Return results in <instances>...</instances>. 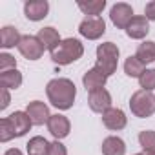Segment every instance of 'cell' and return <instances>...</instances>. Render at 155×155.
Here are the masks:
<instances>
[{"label": "cell", "instance_id": "obj_1", "mask_svg": "<svg viewBox=\"0 0 155 155\" xmlns=\"http://www.w3.org/2000/svg\"><path fill=\"white\" fill-rule=\"evenodd\" d=\"M49 102L58 110H69L77 97V88L69 79H53L46 86Z\"/></svg>", "mask_w": 155, "mask_h": 155}, {"label": "cell", "instance_id": "obj_2", "mask_svg": "<svg viewBox=\"0 0 155 155\" xmlns=\"http://www.w3.org/2000/svg\"><path fill=\"white\" fill-rule=\"evenodd\" d=\"M84 55V46L77 38H64L53 51H51V60L60 66H68L75 60H79Z\"/></svg>", "mask_w": 155, "mask_h": 155}, {"label": "cell", "instance_id": "obj_3", "mask_svg": "<svg viewBox=\"0 0 155 155\" xmlns=\"http://www.w3.org/2000/svg\"><path fill=\"white\" fill-rule=\"evenodd\" d=\"M117 64H119V48L113 42L99 44V48H97V68L102 69L110 77L117 71Z\"/></svg>", "mask_w": 155, "mask_h": 155}, {"label": "cell", "instance_id": "obj_4", "mask_svg": "<svg viewBox=\"0 0 155 155\" xmlns=\"http://www.w3.org/2000/svg\"><path fill=\"white\" fill-rule=\"evenodd\" d=\"M130 110L139 119L151 117L155 113V95L151 91H144V90L135 91L130 99Z\"/></svg>", "mask_w": 155, "mask_h": 155}, {"label": "cell", "instance_id": "obj_5", "mask_svg": "<svg viewBox=\"0 0 155 155\" xmlns=\"http://www.w3.org/2000/svg\"><path fill=\"white\" fill-rule=\"evenodd\" d=\"M79 33L88 40H97L106 33V22L101 17H86L79 26Z\"/></svg>", "mask_w": 155, "mask_h": 155}, {"label": "cell", "instance_id": "obj_6", "mask_svg": "<svg viewBox=\"0 0 155 155\" xmlns=\"http://www.w3.org/2000/svg\"><path fill=\"white\" fill-rule=\"evenodd\" d=\"M17 48L22 53V57H26L28 60H38L44 55V49H46L42 46V42L37 37H33V35H24Z\"/></svg>", "mask_w": 155, "mask_h": 155}, {"label": "cell", "instance_id": "obj_7", "mask_svg": "<svg viewBox=\"0 0 155 155\" xmlns=\"http://www.w3.org/2000/svg\"><path fill=\"white\" fill-rule=\"evenodd\" d=\"M110 18H111V22H113L119 29H126L128 24H130L131 18H133V9H131V6L126 4V2H117V4L111 8V11H110Z\"/></svg>", "mask_w": 155, "mask_h": 155}, {"label": "cell", "instance_id": "obj_8", "mask_svg": "<svg viewBox=\"0 0 155 155\" xmlns=\"http://www.w3.org/2000/svg\"><path fill=\"white\" fill-rule=\"evenodd\" d=\"M88 104L95 113H106L111 108V95L104 88L97 90V91H91L90 97H88Z\"/></svg>", "mask_w": 155, "mask_h": 155}, {"label": "cell", "instance_id": "obj_9", "mask_svg": "<svg viewBox=\"0 0 155 155\" xmlns=\"http://www.w3.org/2000/svg\"><path fill=\"white\" fill-rule=\"evenodd\" d=\"M106 81H108V75L102 69H99L97 66L93 69L86 71L84 77H82V84H84L86 90H90V93L91 91H97V90H102L106 86Z\"/></svg>", "mask_w": 155, "mask_h": 155}, {"label": "cell", "instance_id": "obj_10", "mask_svg": "<svg viewBox=\"0 0 155 155\" xmlns=\"http://www.w3.org/2000/svg\"><path fill=\"white\" fill-rule=\"evenodd\" d=\"M26 113L29 115V119H31V122H33L35 126L48 124V120L51 119V115H49V108H48L44 102H40V101H33V102H29L28 108H26Z\"/></svg>", "mask_w": 155, "mask_h": 155}, {"label": "cell", "instance_id": "obj_11", "mask_svg": "<svg viewBox=\"0 0 155 155\" xmlns=\"http://www.w3.org/2000/svg\"><path fill=\"white\" fill-rule=\"evenodd\" d=\"M24 13H26V17L29 20L38 22V20L48 17L49 4L46 2V0H28V2L24 4Z\"/></svg>", "mask_w": 155, "mask_h": 155}, {"label": "cell", "instance_id": "obj_12", "mask_svg": "<svg viewBox=\"0 0 155 155\" xmlns=\"http://www.w3.org/2000/svg\"><path fill=\"white\" fill-rule=\"evenodd\" d=\"M102 122H104V126H106L108 130L119 131V130H122V128L126 126L128 119H126V115H124L122 110H119V108H110L106 113H102Z\"/></svg>", "mask_w": 155, "mask_h": 155}, {"label": "cell", "instance_id": "obj_13", "mask_svg": "<svg viewBox=\"0 0 155 155\" xmlns=\"http://www.w3.org/2000/svg\"><path fill=\"white\" fill-rule=\"evenodd\" d=\"M69 120L64 117V115H51V119L48 120V130H49V133L57 139V140H60V139H64V137H68L69 135Z\"/></svg>", "mask_w": 155, "mask_h": 155}, {"label": "cell", "instance_id": "obj_14", "mask_svg": "<svg viewBox=\"0 0 155 155\" xmlns=\"http://www.w3.org/2000/svg\"><path fill=\"white\" fill-rule=\"evenodd\" d=\"M148 31H150V20L146 17H133L126 28V35L130 38H135V40L144 38L148 35Z\"/></svg>", "mask_w": 155, "mask_h": 155}, {"label": "cell", "instance_id": "obj_15", "mask_svg": "<svg viewBox=\"0 0 155 155\" xmlns=\"http://www.w3.org/2000/svg\"><path fill=\"white\" fill-rule=\"evenodd\" d=\"M8 119H9V122L15 130V137H24L29 131V128L33 126V122H31V119L26 111H15Z\"/></svg>", "mask_w": 155, "mask_h": 155}, {"label": "cell", "instance_id": "obj_16", "mask_svg": "<svg viewBox=\"0 0 155 155\" xmlns=\"http://www.w3.org/2000/svg\"><path fill=\"white\" fill-rule=\"evenodd\" d=\"M37 38L42 42V46H44L46 49H49V53L62 42V40H60V35H58V31H57L55 28H42V29L38 31Z\"/></svg>", "mask_w": 155, "mask_h": 155}, {"label": "cell", "instance_id": "obj_17", "mask_svg": "<svg viewBox=\"0 0 155 155\" xmlns=\"http://www.w3.org/2000/svg\"><path fill=\"white\" fill-rule=\"evenodd\" d=\"M20 38L22 37H20L18 29L13 28V26H6V28L0 29V46H2L4 49H9V48L18 46Z\"/></svg>", "mask_w": 155, "mask_h": 155}, {"label": "cell", "instance_id": "obj_18", "mask_svg": "<svg viewBox=\"0 0 155 155\" xmlns=\"http://www.w3.org/2000/svg\"><path fill=\"white\" fill-rule=\"evenodd\" d=\"M102 153L104 155H124L126 153V144L120 137H106L102 142Z\"/></svg>", "mask_w": 155, "mask_h": 155}, {"label": "cell", "instance_id": "obj_19", "mask_svg": "<svg viewBox=\"0 0 155 155\" xmlns=\"http://www.w3.org/2000/svg\"><path fill=\"white\" fill-rule=\"evenodd\" d=\"M0 84L6 90H17L20 88L22 84V73L18 69H9V71H4L0 73Z\"/></svg>", "mask_w": 155, "mask_h": 155}, {"label": "cell", "instance_id": "obj_20", "mask_svg": "<svg viewBox=\"0 0 155 155\" xmlns=\"http://www.w3.org/2000/svg\"><path fill=\"white\" fill-rule=\"evenodd\" d=\"M49 148H51V142H48L40 135L29 139V142H28V153L29 155H48Z\"/></svg>", "mask_w": 155, "mask_h": 155}, {"label": "cell", "instance_id": "obj_21", "mask_svg": "<svg viewBox=\"0 0 155 155\" xmlns=\"http://www.w3.org/2000/svg\"><path fill=\"white\" fill-rule=\"evenodd\" d=\"M77 6H79V9L82 13H86L88 17H99L102 13V9L106 8V0H90V2H82V0H79Z\"/></svg>", "mask_w": 155, "mask_h": 155}, {"label": "cell", "instance_id": "obj_22", "mask_svg": "<svg viewBox=\"0 0 155 155\" xmlns=\"http://www.w3.org/2000/svg\"><path fill=\"white\" fill-rule=\"evenodd\" d=\"M135 57H137V58H139L142 64L155 62V42H151V40H146V42L139 44Z\"/></svg>", "mask_w": 155, "mask_h": 155}, {"label": "cell", "instance_id": "obj_23", "mask_svg": "<svg viewBox=\"0 0 155 155\" xmlns=\"http://www.w3.org/2000/svg\"><path fill=\"white\" fill-rule=\"evenodd\" d=\"M146 71L144 64L137 58V57H128L126 62H124V73L131 79H140V75Z\"/></svg>", "mask_w": 155, "mask_h": 155}, {"label": "cell", "instance_id": "obj_24", "mask_svg": "<svg viewBox=\"0 0 155 155\" xmlns=\"http://www.w3.org/2000/svg\"><path fill=\"white\" fill-rule=\"evenodd\" d=\"M139 142L142 146L144 151H150V153H155V131L151 130H144L139 133Z\"/></svg>", "mask_w": 155, "mask_h": 155}, {"label": "cell", "instance_id": "obj_25", "mask_svg": "<svg viewBox=\"0 0 155 155\" xmlns=\"http://www.w3.org/2000/svg\"><path fill=\"white\" fill-rule=\"evenodd\" d=\"M139 84L144 91H153L155 90V69H146L140 79H139Z\"/></svg>", "mask_w": 155, "mask_h": 155}, {"label": "cell", "instance_id": "obj_26", "mask_svg": "<svg viewBox=\"0 0 155 155\" xmlns=\"http://www.w3.org/2000/svg\"><path fill=\"white\" fill-rule=\"evenodd\" d=\"M13 137H15V130H13L9 119L6 117V119L0 120V142H8V140H11Z\"/></svg>", "mask_w": 155, "mask_h": 155}, {"label": "cell", "instance_id": "obj_27", "mask_svg": "<svg viewBox=\"0 0 155 155\" xmlns=\"http://www.w3.org/2000/svg\"><path fill=\"white\" fill-rule=\"evenodd\" d=\"M9 69H17V60L15 57L8 55V53H0V71H9Z\"/></svg>", "mask_w": 155, "mask_h": 155}, {"label": "cell", "instance_id": "obj_28", "mask_svg": "<svg viewBox=\"0 0 155 155\" xmlns=\"http://www.w3.org/2000/svg\"><path fill=\"white\" fill-rule=\"evenodd\" d=\"M48 155H68V150L60 140H55V142H51V148H49Z\"/></svg>", "mask_w": 155, "mask_h": 155}, {"label": "cell", "instance_id": "obj_29", "mask_svg": "<svg viewBox=\"0 0 155 155\" xmlns=\"http://www.w3.org/2000/svg\"><path fill=\"white\" fill-rule=\"evenodd\" d=\"M144 15H146L148 20H155V0H151V2L146 4V8H144Z\"/></svg>", "mask_w": 155, "mask_h": 155}, {"label": "cell", "instance_id": "obj_30", "mask_svg": "<svg viewBox=\"0 0 155 155\" xmlns=\"http://www.w3.org/2000/svg\"><path fill=\"white\" fill-rule=\"evenodd\" d=\"M0 93H2V104H0V110H6V108L9 106V93H8L6 88L0 90Z\"/></svg>", "mask_w": 155, "mask_h": 155}, {"label": "cell", "instance_id": "obj_31", "mask_svg": "<svg viewBox=\"0 0 155 155\" xmlns=\"http://www.w3.org/2000/svg\"><path fill=\"white\" fill-rule=\"evenodd\" d=\"M4 155H22V151H20L18 148H11V150H8Z\"/></svg>", "mask_w": 155, "mask_h": 155}, {"label": "cell", "instance_id": "obj_32", "mask_svg": "<svg viewBox=\"0 0 155 155\" xmlns=\"http://www.w3.org/2000/svg\"><path fill=\"white\" fill-rule=\"evenodd\" d=\"M135 155H155V153H150V151H140V153H135Z\"/></svg>", "mask_w": 155, "mask_h": 155}]
</instances>
